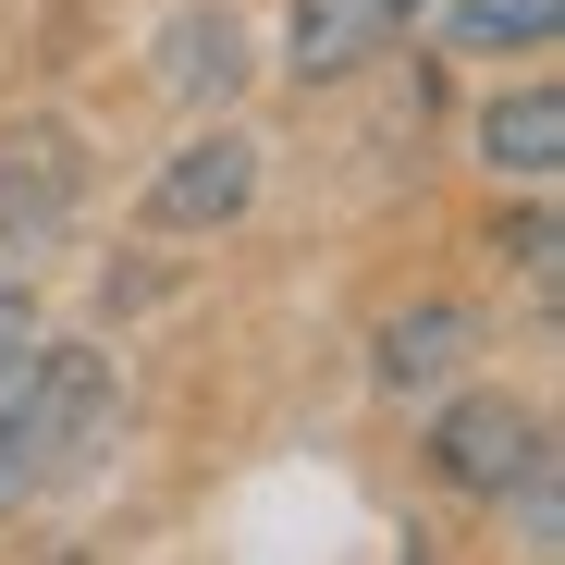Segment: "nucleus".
<instances>
[{"instance_id":"nucleus-1","label":"nucleus","mask_w":565,"mask_h":565,"mask_svg":"<svg viewBox=\"0 0 565 565\" xmlns=\"http://www.w3.org/2000/svg\"><path fill=\"white\" fill-rule=\"evenodd\" d=\"M111 443V356L99 344H25L0 369V504L74 480Z\"/></svg>"},{"instance_id":"nucleus-2","label":"nucleus","mask_w":565,"mask_h":565,"mask_svg":"<svg viewBox=\"0 0 565 565\" xmlns=\"http://www.w3.org/2000/svg\"><path fill=\"white\" fill-rule=\"evenodd\" d=\"M430 467H443L455 492H480V504L529 492V504H541V529H553V443H541V418H529L516 394H467V406H443Z\"/></svg>"},{"instance_id":"nucleus-3","label":"nucleus","mask_w":565,"mask_h":565,"mask_svg":"<svg viewBox=\"0 0 565 565\" xmlns=\"http://www.w3.org/2000/svg\"><path fill=\"white\" fill-rule=\"evenodd\" d=\"M86 198V148L74 124H13L0 136V258H38Z\"/></svg>"},{"instance_id":"nucleus-4","label":"nucleus","mask_w":565,"mask_h":565,"mask_svg":"<svg viewBox=\"0 0 565 565\" xmlns=\"http://www.w3.org/2000/svg\"><path fill=\"white\" fill-rule=\"evenodd\" d=\"M246 198H258V148L222 124V136H198V148L160 160V184H148V234H222Z\"/></svg>"},{"instance_id":"nucleus-5","label":"nucleus","mask_w":565,"mask_h":565,"mask_svg":"<svg viewBox=\"0 0 565 565\" xmlns=\"http://www.w3.org/2000/svg\"><path fill=\"white\" fill-rule=\"evenodd\" d=\"M430 0H296V74L320 86V74H356L369 50H382L394 25H418Z\"/></svg>"},{"instance_id":"nucleus-6","label":"nucleus","mask_w":565,"mask_h":565,"mask_svg":"<svg viewBox=\"0 0 565 565\" xmlns=\"http://www.w3.org/2000/svg\"><path fill=\"white\" fill-rule=\"evenodd\" d=\"M467 356H480V320H467V308H406V320H382V382H394V394L455 382Z\"/></svg>"},{"instance_id":"nucleus-7","label":"nucleus","mask_w":565,"mask_h":565,"mask_svg":"<svg viewBox=\"0 0 565 565\" xmlns=\"http://www.w3.org/2000/svg\"><path fill=\"white\" fill-rule=\"evenodd\" d=\"M480 160L516 172V184H553V160H565V99H553V86L492 99V111H480Z\"/></svg>"},{"instance_id":"nucleus-8","label":"nucleus","mask_w":565,"mask_h":565,"mask_svg":"<svg viewBox=\"0 0 565 565\" xmlns=\"http://www.w3.org/2000/svg\"><path fill=\"white\" fill-rule=\"evenodd\" d=\"M234 74H246V38H234L222 13H184V25L160 38V86H172V99H198V86H210V99H222Z\"/></svg>"},{"instance_id":"nucleus-9","label":"nucleus","mask_w":565,"mask_h":565,"mask_svg":"<svg viewBox=\"0 0 565 565\" xmlns=\"http://www.w3.org/2000/svg\"><path fill=\"white\" fill-rule=\"evenodd\" d=\"M553 25H565V0H455V50H480V62H504V50H553Z\"/></svg>"},{"instance_id":"nucleus-10","label":"nucleus","mask_w":565,"mask_h":565,"mask_svg":"<svg viewBox=\"0 0 565 565\" xmlns=\"http://www.w3.org/2000/svg\"><path fill=\"white\" fill-rule=\"evenodd\" d=\"M25 344H38V308H25V296H13V282H0V369H13V356H25Z\"/></svg>"}]
</instances>
